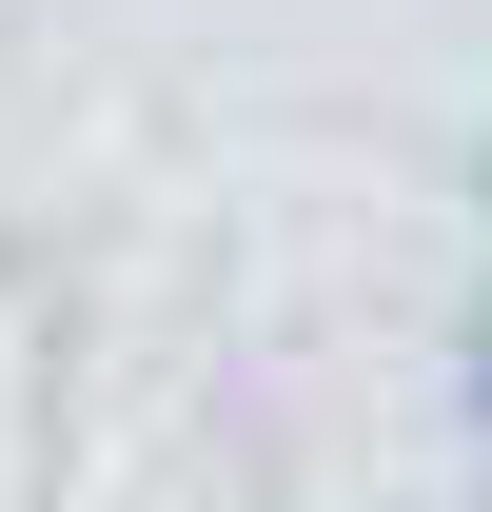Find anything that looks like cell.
Returning a JSON list of instances; mask_svg holds the SVG:
<instances>
[{
  "label": "cell",
  "mask_w": 492,
  "mask_h": 512,
  "mask_svg": "<svg viewBox=\"0 0 492 512\" xmlns=\"http://www.w3.org/2000/svg\"><path fill=\"white\" fill-rule=\"evenodd\" d=\"M473 414H492V335H473Z\"/></svg>",
  "instance_id": "1"
}]
</instances>
